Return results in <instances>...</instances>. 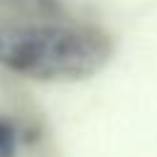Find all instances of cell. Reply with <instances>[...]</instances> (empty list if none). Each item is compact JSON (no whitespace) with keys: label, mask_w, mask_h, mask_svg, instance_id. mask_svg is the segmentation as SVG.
Here are the masks:
<instances>
[{"label":"cell","mask_w":157,"mask_h":157,"mask_svg":"<svg viewBox=\"0 0 157 157\" xmlns=\"http://www.w3.org/2000/svg\"><path fill=\"white\" fill-rule=\"evenodd\" d=\"M0 157H54L42 113L5 71H0Z\"/></svg>","instance_id":"cell-2"},{"label":"cell","mask_w":157,"mask_h":157,"mask_svg":"<svg viewBox=\"0 0 157 157\" xmlns=\"http://www.w3.org/2000/svg\"><path fill=\"white\" fill-rule=\"evenodd\" d=\"M108 56L105 37L59 15H2L0 69L15 78H81Z\"/></svg>","instance_id":"cell-1"}]
</instances>
